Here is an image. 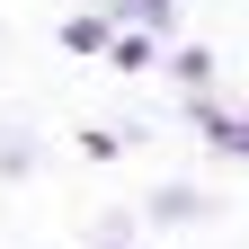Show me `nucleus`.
<instances>
[{
	"mask_svg": "<svg viewBox=\"0 0 249 249\" xmlns=\"http://www.w3.org/2000/svg\"><path fill=\"white\" fill-rule=\"evenodd\" d=\"M134 18H169V9H160V0H134Z\"/></svg>",
	"mask_w": 249,
	"mask_h": 249,
	"instance_id": "obj_1",
	"label": "nucleus"
}]
</instances>
